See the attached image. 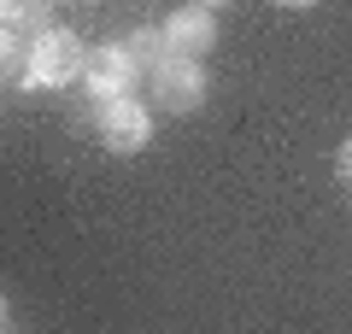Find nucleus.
Returning a JSON list of instances; mask_svg holds the SVG:
<instances>
[{
    "mask_svg": "<svg viewBox=\"0 0 352 334\" xmlns=\"http://www.w3.org/2000/svg\"><path fill=\"white\" fill-rule=\"evenodd\" d=\"M82 59H88V47L71 36V30H36L30 36V47H24V71H18V82H30V88H71V82H82Z\"/></svg>",
    "mask_w": 352,
    "mask_h": 334,
    "instance_id": "f257e3e1",
    "label": "nucleus"
},
{
    "mask_svg": "<svg viewBox=\"0 0 352 334\" xmlns=\"http://www.w3.org/2000/svg\"><path fill=\"white\" fill-rule=\"evenodd\" d=\"M94 135H100L106 153L129 159L153 141V111L135 106V94H118V100H94Z\"/></svg>",
    "mask_w": 352,
    "mask_h": 334,
    "instance_id": "f03ea898",
    "label": "nucleus"
},
{
    "mask_svg": "<svg viewBox=\"0 0 352 334\" xmlns=\"http://www.w3.org/2000/svg\"><path fill=\"white\" fill-rule=\"evenodd\" d=\"M147 82H153V106L159 111H176V118H188V111H200L206 106V71L194 59H182V53H170V59H159L147 71Z\"/></svg>",
    "mask_w": 352,
    "mask_h": 334,
    "instance_id": "7ed1b4c3",
    "label": "nucleus"
},
{
    "mask_svg": "<svg viewBox=\"0 0 352 334\" xmlns=\"http://www.w3.org/2000/svg\"><path fill=\"white\" fill-rule=\"evenodd\" d=\"M135 76H141V65L129 59L124 41H100V47H88V59H82V88L94 100L135 94Z\"/></svg>",
    "mask_w": 352,
    "mask_h": 334,
    "instance_id": "20e7f679",
    "label": "nucleus"
},
{
    "mask_svg": "<svg viewBox=\"0 0 352 334\" xmlns=\"http://www.w3.org/2000/svg\"><path fill=\"white\" fill-rule=\"evenodd\" d=\"M159 30H164V47L182 53V59H200V53L217 47V18H212V6H194V0H182Z\"/></svg>",
    "mask_w": 352,
    "mask_h": 334,
    "instance_id": "39448f33",
    "label": "nucleus"
},
{
    "mask_svg": "<svg viewBox=\"0 0 352 334\" xmlns=\"http://www.w3.org/2000/svg\"><path fill=\"white\" fill-rule=\"evenodd\" d=\"M47 12H53V0H0V24L18 30V36L47 30Z\"/></svg>",
    "mask_w": 352,
    "mask_h": 334,
    "instance_id": "423d86ee",
    "label": "nucleus"
},
{
    "mask_svg": "<svg viewBox=\"0 0 352 334\" xmlns=\"http://www.w3.org/2000/svg\"><path fill=\"white\" fill-rule=\"evenodd\" d=\"M129 59L141 65V71H153L159 59H170V47H164V30H129Z\"/></svg>",
    "mask_w": 352,
    "mask_h": 334,
    "instance_id": "0eeeda50",
    "label": "nucleus"
},
{
    "mask_svg": "<svg viewBox=\"0 0 352 334\" xmlns=\"http://www.w3.org/2000/svg\"><path fill=\"white\" fill-rule=\"evenodd\" d=\"M18 71H24V41H18V30L0 24V82H12Z\"/></svg>",
    "mask_w": 352,
    "mask_h": 334,
    "instance_id": "6e6552de",
    "label": "nucleus"
},
{
    "mask_svg": "<svg viewBox=\"0 0 352 334\" xmlns=\"http://www.w3.org/2000/svg\"><path fill=\"white\" fill-rule=\"evenodd\" d=\"M335 176H340V182L352 188V135L340 141V153H335Z\"/></svg>",
    "mask_w": 352,
    "mask_h": 334,
    "instance_id": "1a4fd4ad",
    "label": "nucleus"
},
{
    "mask_svg": "<svg viewBox=\"0 0 352 334\" xmlns=\"http://www.w3.org/2000/svg\"><path fill=\"white\" fill-rule=\"evenodd\" d=\"M276 6H288V12H305V6H317V0H276Z\"/></svg>",
    "mask_w": 352,
    "mask_h": 334,
    "instance_id": "9d476101",
    "label": "nucleus"
},
{
    "mask_svg": "<svg viewBox=\"0 0 352 334\" xmlns=\"http://www.w3.org/2000/svg\"><path fill=\"white\" fill-rule=\"evenodd\" d=\"M6 322H12V311H6V293H0V329H6Z\"/></svg>",
    "mask_w": 352,
    "mask_h": 334,
    "instance_id": "9b49d317",
    "label": "nucleus"
},
{
    "mask_svg": "<svg viewBox=\"0 0 352 334\" xmlns=\"http://www.w3.org/2000/svg\"><path fill=\"white\" fill-rule=\"evenodd\" d=\"M194 6H212V12H217V6H229V0H194Z\"/></svg>",
    "mask_w": 352,
    "mask_h": 334,
    "instance_id": "f8f14e48",
    "label": "nucleus"
}]
</instances>
